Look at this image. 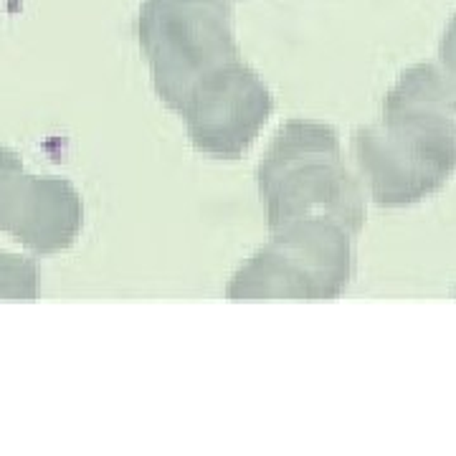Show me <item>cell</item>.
I'll return each instance as SVG.
<instances>
[{
	"label": "cell",
	"mask_w": 456,
	"mask_h": 456,
	"mask_svg": "<svg viewBox=\"0 0 456 456\" xmlns=\"http://www.w3.org/2000/svg\"><path fill=\"white\" fill-rule=\"evenodd\" d=\"M269 233L228 281V302H332L350 287L358 233L342 221L307 216Z\"/></svg>",
	"instance_id": "277c9868"
},
{
	"label": "cell",
	"mask_w": 456,
	"mask_h": 456,
	"mask_svg": "<svg viewBox=\"0 0 456 456\" xmlns=\"http://www.w3.org/2000/svg\"><path fill=\"white\" fill-rule=\"evenodd\" d=\"M256 185L269 228L307 216L338 218L358 236L365 226V188L325 122H284L256 167Z\"/></svg>",
	"instance_id": "3957f363"
},
{
	"label": "cell",
	"mask_w": 456,
	"mask_h": 456,
	"mask_svg": "<svg viewBox=\"0 0 456 456\" xmlns=\"http://www.w3.org/2000/svg\"><path fill=\"white\" fill-rule=\"evenodd\" d=\"M38 266L20 254L0 251V299L3 302H36Z\"/></svg>",
	"instance_id": "8992f818"
},
{
	"label": "cell",
	"mask_w": 456,
	"mask_h": 456,
	"mask_svg": "<svg viewBox=\"0 0 456 456\" xmlns=\"http://www.w3.org/2000/svg\"><path fill=\"white\" fill-rule=\"evenodd\" d=\"M140 46L155 94L200 155L239 160L256 142L274 97L239 53L228 0H145Z\"/></svg>",
	"instance_id": "6da1fadb"
},
{
	"label": "cell",
	"mask_w": 456,
	"mask_h": 456,
	"mask_svg": "<svg viewBox=\"0 0 456 456\" xmlns=\"http://www.w3.org/2000/svg\"><path fill=\"white\" fill-rule=\"evenodd\" d=\"M439 61L441 69L452 77L456 82V13L452 16V20L446 23L444 28V36H441L439 44Z\"/></svg>",
	"instance_id": "52a82bcc"
},
{
	"label": "cell",
	"mask_w": 456,
	"mask_h": 456,
	"mask_svg": "<svg viewBox=\"0 0 456 456\" xmlns=\"http://www.w3.org/2000/svg\"><path fill=\"white\" fill-rule=\"evenodd\" d=\"M84 203L66 178L31 175L18 152L0 147V231L33 254H59L79 239Z\"/></svg>",
	"instance_id": "5b68a950"
},
{
	"label": "cell",
	"mask_w": 456,
	"mask_h": 456,
	"mask_svg": "<svg viewBox=\"0 0 456 456\" xmlns=\"http://www.w3.org/2000/svg\"><path fill=\"white\" fill-rule=\"evenodd\" d=\"M353 160L373 203L406 208L439 193L456 173V82L413 64L383 99L375 125L353 132Z\"/></svg>",
	"instance_id": "7a4b0ae2"
}]
</instances>
